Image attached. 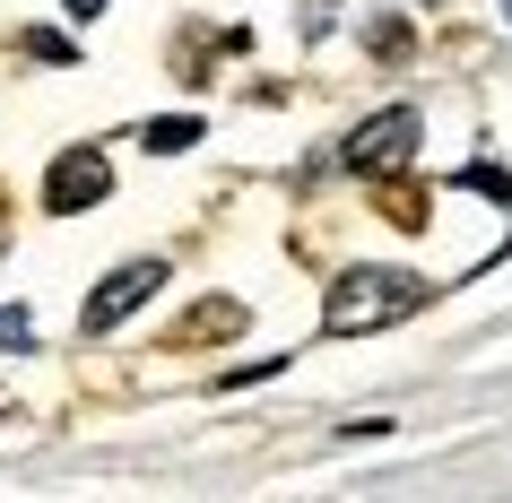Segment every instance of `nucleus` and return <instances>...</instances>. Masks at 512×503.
Segmentation results:
<instances>
[{
	"mask_svg": "<svg viewBox=\"0 0 512 503\" xmlns=\"http://www.w3.org/2000/svg\"><path fill=\"white\" fill-rule=\"evenodd\" d=\"M426 304V278L417 269H391V261H365V269H339L322 295V330L330 339H365V330H391Z\"/></svg>",
	"mask_w": 512,
	"mask_h": 503,
	"instance_id": "obj_1",
	"label": "nucleus"
},
{
	"mask_svg": "<svg viewBox=\"0 0 512 503\" xmlns=\"http://www.w3.org/2000/svg\"><path fill=\"white\" fill-rule=\"evenodd\" d=\"M348 174H391V165H408L417 157V105H382V113H365L348 131Z\"/></svg>",
	"mask_w": 512,
	"mask_h": 503,
	"instance_id": "obj_2",
	"label": "nucleus"
},
{
	"mask_svg": "<svg viewBox=\"0 0 512 503\" xmlns=\"http://www.w3.org/2000/svg\"><path fill=\"white\" fill-rule=\"evenodd\" d=\"M105 191H113V165H105V148H96V139H79V148H61V157L44 165V209H53V217L96 209Z\"/></svg>",
	"mask_w": 512,
	"mask_h": 503,
	"instance_id": "obj_3",
	"label": "nucleus"
},
{
	"mask_svg": "<svg viewBox=\"0 0 512 503\" xmlns=\"http://www.w3.org/2000/svg\"><path fill=\"white\" fill-rule=\"evenodd\" d=\"M165 287V261H122L105 278V287H87V304H79V330L87 339H105V330H122V321L139 313V304H148V295Z\"/></svg>",
	"mask_w": 512,
	"mask_h": 503,
	"instance_id": "obj_4",
	"label": "nucleus"
},
{
	"mask_svg": "<svg viewBox=\"0 0 512 503\" xmlns=\"http://www.w3.org/2000/svg\"><path fill=\"white\" fill-rule=\"evenodd\" d=\"M139 139H148L157 157H165V148L183 157V148H200V113H157V122H148V131H139Z\"/></svg>",
	"mask_w": 512,
	"mask_h": 503,
	"instance_id": "obj_5",
	"label": "nucleus"
},
{
	"mask_svg": "<svg viewBox=\"0 0 512 503\" xmlns=\"http://www.w3.org/2000/svg\"><path fill=\"white\" fill-rule=\"evenodd\" d=\"M0 347H18V356L35 347V313L27 304H0Z\"/></svg>",
	"mask_w": 512,
	"mask_h": 503,
	"instance_id": "obj_6",
	"label": "nucleus"
},
{
	"mask_svg": "<svg viewBox=\"0 0 512 503\" xmlns=\"http://www.w3.org/2000/svg\"><path fill=\"white\" fill-rule=\"evenodd\" d=\"M365 53H408V27L400 18H365Z\"/></svg>",
	"mask_w": 512,
	"mask_h": 503,
	"instance_id": "obj_7",
	"label": "nucleus"
},
{
	"mask_svg": "<svg viewBox=\"0 0 512 503\" xmlns=\"http://www.w3.org/2000/svg\"><path fill=\"white\" fill-rule=\"evenodd\" d=\"M27 53H35V61H53V70H61V61H70V35H53V27H35V35H27Z\"/></svg>",
	"mask_w": 512,
	"mask_h": 503,
	"instance_id": "obj_8",
	"label": "nucleus"
},
{
	"mask_svg": "<svg viewBox=\"0 0 512 503\" xmlns=\"http://www.w3.org/2000/svg\"><path fill=\"white\" fill-rule=\"evenodd\" d=\"M61 9H70V18H105L113 0H61Z\"/></svg>",
	"mask_w": 512,
	"mask_h": 503,
	"instance_id": "obj_9",
	"label": "nucleus"
},
{
	"mask_svg": "<svg viewBox=\"0 0 512 503\" xmlns=\"http://www.w3.org/2000/svg\"><path fill=\"white\" fill-rule=\"evenodd\" d=\"M504 9H512V0H504Z\"/></svg>",
	"mask_w": 512,
	"mask_h": 503,
	"instance_id": "obj_10",
	"label": "nucleus"
}]
</instances>
